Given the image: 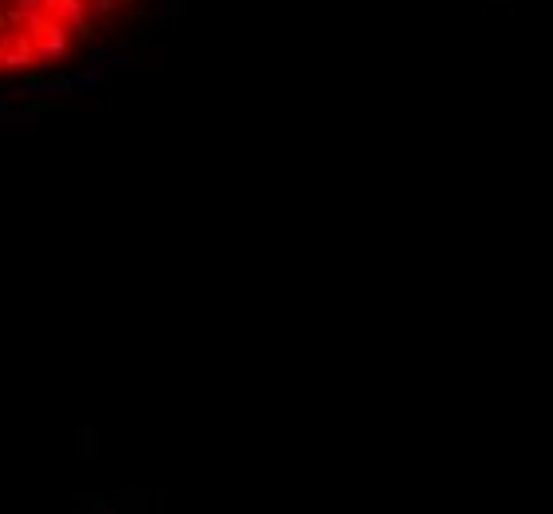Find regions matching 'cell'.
<instances>
[{
	"label": "cell",
	"instance_id": "obj_1",
	"mask_svg": "<svg viewBox=\"0 0 553 514\" xmlns=\"http://www.w3.org/2000/svg\"><path fill=\"white\" fill-rule=\"evenodd\" d=\"M115 0H0V84L71 60Z\"/></svg>",
	"mask_w": 553,
	"mask_h": 514
}]
</instances>
